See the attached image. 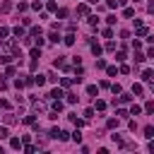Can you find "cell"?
I'll list each match as a JSON object with an SVG mask.
<instances>
[{
	"label": "cell",
	"instance_id": "cell-18",
	"mask_svg": "<svg viewBox=\"0 0 154 154\" xmlns=\"http://www.w3.org/2000/svg\"><path fill=\"white\" fill-rule=\"evenodd\" d=\"M142 91H144V87H142V84H135V87H132V94H137V96H140Z\"/></svg>",
	"mask_w": 154,
	"mask_h": 154
},
{
	"label": "cell",
	"instance_id": "cell-30",
	"mask_svg": "<svg viewBox=\"0 0 154 154\" xmlns=\"http://www.w3.org/2000/svg\"><path fill=\"white\" fill-rule=\"evenodd\" d=\"M60 84H63V87H70V84H72V79H70V77H63V79H60Z\"/></svg>",
	"mask_w": 154,
	"mask_h": 154
},
{
	"label": "cell",
	"instance_id": "cell-32",
	"mask_svg": "<svg viewBox=\"0 0 154 154\" xmlns=\"http://www.w3.org/2000/svg\"><path fill=\"white\" fill-rule=\"evenodd\" d=\"M55 140H60V142H63V140H67V132H65V130H60V132H58V137H55Z\"/></svg>",
	"mask_w": 154,
	"mask_h": 154
},
{
	"label": "cell",
	"instance_id": "cell-21",
	"mask_svg": "<svg viewBox=\"0 0 154 154\" xmlns=\"http://www.w3.org/2000/svg\"><path fill=\"white\" fill-rule=\"evenodd\" d=\"M0 10H2V12H10V10H12V2H2Z\"/></svg>",
	"mask_w": 154,
	"mask_h": 154
},
{
	"label": "cell",
	"instance_id": "cell-25",
	"mask_svg": "<svg viewBox=\"0 0 154 154\" xmlns=\"http://www.w3.org/2000/svg\"><path fill=\"white\" fill-rule=\"evenodd\" d=\"M116 116H118V118H128V111H125V108H118Z\"/></svg>",
	"mask_w": 154,
	"mask_h": 154
},
{
	"label": "cell",
	"instance_id": "cell-8",
	"mask_svg": "<svg viewBox=\"0 0 154 154\" xmlns=\"http://www.w3.org/2000/svg\"><path fill=\"white\" fill-rule=\"evenodd\" d=\"M87 94H89V96H96V94H99V87L89 84V87H87Z\"/></svg>",
	"mask_w": 154,
	"mask_h": 154
},
{
	"label": "cell",
	"instance_id": "cell-19",
	"mask_svg": "<svg viewBox=\"0 0 154 154\" xmlns=\"http://www.w3.org/2000/svg\"><path fill=\"white\" fill-rule=\"evenodd\" d=\"M144 111H147V113H154V101H147V103H144Z\"/></svg>",
	"mask_w": 154,
	"mask_h": 154
},
{
	"label": "cell",
	"instance_id": "cell-10",
	"mask_svg": "<svg viewBox=\"0 0 154 154\" xmlns=\"http://www.w3.org/2000/svg\"><path fill=\"white\" fill-rule=\"evenodd\" d=\"M135 34H137V36H147V34H149V29H147V26H137V31H135Z\"/></svg>",
	"mask_w": 154,
	"mask_h": 154
},
{
	"label": "cell",
	"instance_id": "cell-16",
	"mask_svg": "<svg viewBox=\"0 0 154 154\" xmlns=\"http://www.w3.org/2000/svg\"><path fill=\"white\" fill-rule=\"evenodd\" d=\"M31 58H36V60L41 58V48H38V46H36V48H31Z\"/></svg>",
	"mask_w": 154,
	"mask_h": 154
},
{
	"label": "cell",
	"instance_id": "cell-43",
	"mask_svg": "<svg viewBox=\"0 0 154 154\" xmlns=\"http://www.w3.org/2000/svg\"><path fill=\"white\" fill-rule=\"evenodd\" d=\"M89 2H94V5H96V2H99V0H89Z\"/></svg>",
	"mask_w": 154,
	"mask_h": 154
},
{
	"label": "cell",
	"instance_id": "cell-3",
	"mask_svg": "<svg viewBox=\"0 0 154 154\" xmlns=\"http://www.w3.org/2000/svg\"><path fill=\"white\" fill-rule=\"evenodd\" d=\"M53 111H55V113L63 111V101H60V99H53Z\"/></svg>",
	"mask_w": 154,
	"mask_h": 154
},
{
	"label": "cell",
	"instance_id": "cell-9",
	"mask_svg": "<svg viewBox=\"0 0 154 154\" xmlns=\"http://www.w3.org/2000/svg\"><path fill=\"white\" fill-rule=\"evenodd\" d=\"M12 34H14L17 38H22V36H24V29H22V26H14V29H12Z\"/></svg>",
	"mask_w": 154,
	"mask_h": 154
},
{
	"label": "cell",
	"instance_id": "cell-31",
	"mask_svg": "<svg viewBox=\"0 0 154 154\" xmlns=\"http://www.w3.org/2000/svg\"><path fill=\"white\" fill-rule=\"evenodd\" d=\"M130 113H132V116H140V113H142V108H140V106H132V108H130Z\"/></svg>",
	"mask_w": 154,
	"mask_h": 154
},
{
	"label": "cell",
	"instance_id": "cell-2",
	"mask_svg": "<svg viewBox=\"0 0 154 154\" xmlns=\"http://www.w3.org/2000/svg\"><path fill=\"white\" fill-rule=\"evenodd\" d=\"M142 79H144V82H152V79H154V72H152V70H144V72H142Z\"/></svg>",
	"mask_w": 154,
	"mask_h": 154
},
{
	"label": "cell",
	"instance_id": "cell-15",
	"mask_svg": "<svg viewBox=\"0 0 154 154\" xmlns=\"http://www.w3.org/2000/svg\"><path fill=\"white\" fill-rule=\"evenodd\" d=\"M91 51H94V55H101V46L94 43V41H91Z\"/></svg>",
	"mask_w": 154,
	"mask_h": 154
},
{
	"label": "cell",
	"instance_id": "cell-12",
	"mask_svg": "<svg viewBox=\"0 0 154 154\" xmlns=\"http://www.w3.org/2000/svg\"><path fill=\"white\" fill-rule=\"evenodd\" d=\"M130 101H132V96H130V94H123V91H120V103H130Z\"/></svg>",
	"mask_w": 154,
	"mask_h": 154
},
{
	"label": "cell",
	"instance_id": "cell-36",
	"mask_svg": "<svg viewBox=\"0 0 154 154\" xmlns=\"http://www.w3.org/2000/svg\"><path fill=\"white\" fill-rule=\"evenodd\" d=\"M46 7H48V10H51V12H53V10H58V7H55V2H53V0H48V2H46Z\"/></svg>",
	"mask_w": 154,
	"mask_h": 154
},
{
	"label": "cell",
	"instance_id": "cell-26",
	"mask_svg": "<svg viewBox=\"0 0 154 154\" xmlns=\"http://www.w3.org/2000/svg\"><path fill=\"white\" fill-rule=\"evenodd\" d=\"M41 5H43V0H34V2H31V7H34V10H41Z\"/></svg>",
	"mask_w": 154,
	"mask_h": 154
},
{
	"label": "cell",
	"instance_id": "cell-11",
	"mask_svg": "<svg viewBox=\"0 0 154 154\" xmlns=\"http://www.w3.org/2000/svg\"><path fill=\"white\" fill-rule=\"evenodd\" d=\"M48 96H51V99H60V96H63V89H53Z\"/></svg>",
	"mask_w": 154,
	"mask_h": 154
},
{
	"label": "cell",
	"instance_id": "cell-34",
	"mask_svg": "<svg viewBox=\"0 0 154 154\" xmlns=\"http://www.w3.org/2000/svg\"><path fill=\"white\" fill-rule=\"evenodd\" d=\"M5 137H10V132H7V128H0V140H5Z\"/></svg>",
	"mask_w": 154,
	"mask_h": 154
},
{
	"label": "cell",
	"instance_id": "cell-27",
	"mask_svg": "<svg viewBox=\"0 0 154 154\" xmlns=\"http://www.w3.org/2000/svg\"><path fill=\"white\" fill-rule=\"evenodd\" d=\"M55 12H58V17H60V19H63V17H67V10H65V7H60V10H55Z\"/></svg>",
	"mask_w": 154,
	"mask_h": 154
},
{
	"label": "cell",
	"instance_id": "cell-40",
	"mask_svg": "<svg viewBox=\"0 0 154 154\" xmlns=\"http://www.w3.org/2000/svg\"><path fill=\"white\" fill-rule=\"evenodd\" d=\"M67 103H77V96L75 94H67Z\"/></svg>",
	"mask_w": 154,
	"mask_h": 154
},
{
	"label": "cell",
	"instance_id": "cell-6",
	"mask_svg": "<svg viewBox=\"0 0 154 154\" xmlns=\"http://www.w3.org/2000/svg\"><path fill=\"white\" fill-rule=\"evenodd\" d=\"M106 72H108V77H116V75H118V67H116V65H108Z\"/></svg>",
	"mask_w": 154,
	"mask_h": 154
},
{
	"label": "cell",
	"instance_id": "cell-4",
	"mask_svg": "<svg viewBox=\"0 0 154 154\" xmlns=\"http://www.w3.org/2000/svg\"><path fill=\"white\" fill-rule=\"evenodd\" d=\"M10 147H12V149H19V147H22V140H19V137H12V140H10Z\"/></svg>",
	"mask_w": 154,
	"mask_h": 154
},
{
	"label": "cell",
	"instance_id": "cell-7",
	"mask_svg": "<svg viewBox=\"0 0 154 154\" xmlns=\"http://www.w3.org/2000/svg\"><path fill=\"white\" fill-rule=\"evenodd\" d=\"M34 82H36L38 87H43V84H46V75H36V77H34Z\"/></svg>",
	"mask_w": 154,
	"mask_h": 154
},
{
	"label": "cell",
	"instance_id": "cell-24",
	"mask_svg": "<svg viewBox=\"0 0 154 154\" xmlns=\"http://www.w3.org/2000/svg\"><path fill=\"white\" fill-rule=\"evenodd\" d=\"M94 108H96V111H106V101H96Z\"/></svg>",
	"mask_w": 154,
	"mask_h": 154
},
{
	"label": "cell",
	"instance_id": "cell-23",
	"mask_svg": "<svg viewBox=\"0 0 154 154\" xmlns=\"http://www.w3.org/2000/svg\"><path fill=\"white\" fill-rule=\"evenodd\" d=\"M48 38H51V41H53V43H58V41H60V36H58V34H55V31H51V34H48Z\"/></svg>",
	"mask_w": 154,
	"mask_h": 154
},
{
	"label": "cell",
	"instance_id": "cell-33",
	"mask_svg": "<svg viewBox=\"0 0 154 154\" xmlns=\"http://www.w3.org/2000/svg\"><path fill=\"white\" fill-rule=\"evenodd\" d=\"M72 140H75V142H82V135H79V130H75V132H72Z\"/></svg>",
	"mask_w": 154,
	"mask_h": 154
},
{
	"label": "cell",
	"instance_id": "cell-35",
	"mask_svg": "<svg viewBox=\"0 0 154 154\" xmlns=\"http://www.w3.org/2000/svg\"><path fill=\"white\" fill-rule=\"evenodd\" d=\"M106 5H108V7H111V10H116V7H118V0H108V2H106Z\"/></svg>",
	"mask_w": 154,
	"mask_h": 154
},
{
	"label": "cell",
	"instance_id": "cell-5",
	"mask_svg": "<svg viewBox=\"0 0 154 154\" xmlns=\"http://www.w3.org/2000/svg\"><path fill=\"white\" fill-rule=\"evenodd\" d=\"M63 41H65V46H72V43H75V34L70 31V34H67V36H65Z\"/></svg>",
	"mask_w": 154,
	"mask_h": 154
},
{
	"label": "cell",
	"instance_id": "cell-22",
	"mask_svg": "<svg viewBox=\"0 0 154 154\" xmlns=\"http://www.w3.org/2000/svg\"><path fill=\"white\" fill-rule=\"evenodd\" d=\"M87 19H89V24H91V26H96V24H99V17H94V14H89Z\"/></svg>",
	"mask_w": 154,
	"mask_h": 154
},
{
	"label": "cell",
	"instance_id": "cell-39",
	"mask_svg": "<svg viewBox=\"0 0 154 154\" xmlns=\"http://www.w3.org/2000/svg\"><path fill=\"white\" fill-rule=\"evenodd\" d=\"M111 91H113V94H120L123 89H120V84H113V87H111Z\"/></svg>",
	"mask_w": 154,
	"mask_h": 154
},
{
	"label": "cell",
	"instance_id": "cell-29",
	"mask_svg": "<svg viewBox=\"0 0 154 154\" xmlns=\"http://www.w3.org/2000/svg\"><path fill=\"white\" fill-rule=\"evenodd\" d=\"M5 75H7V77H12V75H14V67H12L10 63H7V70H5Z\"/></svg>",
	"mask_w": 154,
	"mask_h": 154
},
{
	"label": "cell",
	"instance_id": "cell-38",
	"mask_svg": "<svg viewBox=\"0 0 154 154\" xmlns=\"http://www.w3.org/2000/svg\"><path fill=\"white\" fill-rule=\"evenodd\" d=\"M106 22H108V24L113 26V24H116V14H108V17H106Z\"/></svg>",
	"mask_w": 154,
	"mask_h": 154
},
{
	"label": "cell",
	"instance_id": "cell-28",
	"mask_svg": "<svg viewBox=\"0 0 154 154\" xmlns=\"http://www.w3.org/2000/svg\"><path fill=\"white\" fill-rule=\"evenodd\" d=\"M103 38H113V29H103Z\"/></svg>",
	"mask_w": 154,
	"mask_h": 154
},
{
	"label": "cell",
	"instance_id": "cell-41",
	"mask_svg": "<svg viewBox=\"0 0 154 154\" xmlns=\"http://www.w3.org/2000/svg\"><path fill=\"white\" fill-rule=\"evenodd\" d=\"M0 108H10V101L7 99H0Z\"/></svg>",
	"mask_w": 154,
	"mask_h": 154
},
{
	"label": "cell",
	"instance_id": "cell-17",
	"mask_svg": "<svg viewBox=\"0 0 154 154\" xmlns=\"http://www.w3.org/2000/svg\"><path fill=\"white\" fill-rule=\"evenodd\" d=\"M144 60H147L144 53H135V63H144Z\"/></svg>",
	"mask_w": 154,
	"mask_h": 154
},
{
	"label": "cell",
	"instance_id": "cell-37",
	"mask_svg": "<svg viewBox=\"0 0 154 154\" xmlns=\"http://www.w3.org/2000/svg\"><path fill=\"white\" fill-rule=\"evenodd\" d=\"M26 7H29L26 2H19V5H17V10H19V12H26Z\"/></svg>",
	"mask_w": 154,
	"mask_h": 154
},
{
	"label": "cell",
	"instance_id": "cell-13",
	"mask_svg": "<svg viewBox=\"0 0 154 154\" xmlns=\"http://www.w3.org/2000/svg\"><path fill=\"white\" fill-rule=\"evenodd\" d=\"M144 137H149V140L154 137V128H152V125H147V128H144Z\"/></svg>",
	"mask_w": 154,
	"mask_h": 154
},
{
	"label": "cell",
	"instance_id": "cell-1",
	"mask_svg": "<svg viewBox=\"0 0 154 154\" xmlns=\"http://www.w3.org/2000/svg\"><path fill=\"white\" fill-rule=\"evenodd\" d=\"M77 14H89V5H77Z\"/></svg>",
	"mask_w": 154,
	"mask_h": 154
},
{
	"label": "cell",
	"instance_id": "cell-20",
	"mask_svg": "<svg viewBox=\"0 0 154 154\" xmlns=\"http://www.w3.org/2000/svg\"><path fill=\"white\" fill-rule=\"evenodd\" d=\"M106 125H108V128H118V118H108Z\"/></svg>",
	"mask_w": 154,
	"mask_h": 154
},
{
	"label": "cell",
	"instance_id": "cell-14",
	"mask_svg": "<svg viewBox=\"0 0 154 154\" xmlns=\"http://www.w3.org/2000/svg\"><path fill=\"white\" fill-rule=\"evenodd\" d=\"M7 34H10V29H7V26H0V41H5Z\"/></svg>",
	"mask_w": 154,
	"mask_h": 154
},
{
	"label": "cell",
	"instance_id": "cell-42",
	"mask_svg": "<svg viewBox=\"0 0 154 154\" xmlns=\"http://www.w3.org/2000/svg\"><path fill=\"white\" fill-rule=\"evenodd\" d=\"M24 152H26V154H34V152H36V147H31V144H26V147H24Z\"/></svg>",
	"mask_w": 154,
	"mask_h": 154
}]
</instances>
